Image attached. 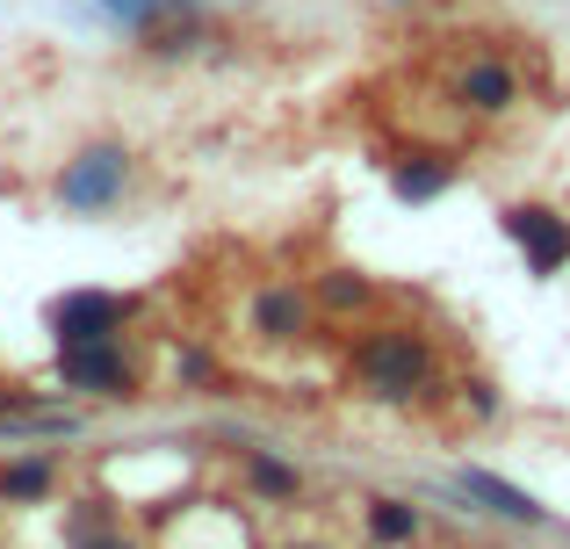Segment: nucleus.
Wrapping results in <instances>:
<instances>
[{
	"instance_id": "1",
	"label": "nucleus",
	"mask_w": 570,
	"mask_h": 549,
	"mask_svg": "<svg viewBox=\"0 0 570 549\" xmlns=\"http://www.w3.org/2000/svg\"><path fill=\"white\" fill-rule=\"evenodd\" d=\"M354 383H362L368 398H383V405L426 398L433 391L426 333H412V325H376V333H362V347H354Z\"/></svg>"
},
{
	"instance_id": "7",
	"label": "nucleus",
	"mask_w": 570,
	"mask_h": 549,
	"mask_svg": "<svg viewBox=\"0 0 570 549\" xmlns=\"http://www.w3.org/2000/svg\"><path fill=\"white\" fill-rule=\"evenodd\" d=\"M455 101L470 116H513L520 109V72L505 66V58H470V66L455 72Z\"/></svg>"
},
{
	"instance_id": "10",
	"label": "nucleus",
	"mask_w": 570,
	"mask_h": 549,
	"mask_svg": "<svg viewBox=\"0 0 570 549\" xmlns=\"http://www.w3.org/2000/svg\"><path fill=\"white\" fill-rule=\"evenodd\" d=\"M238 478H246V492H253V499H267V507H289V499L304 492V470L282 463L275 449H253L246 463H238Z\"/></svg>"
},
{
	"instance_id": "18",
	"label": "nucleus",
	"mask_w": 570,
	"mask_h": 549,
	"mask_svg": "<svg viewBox=\"0 0 570 549\" xmlns=\"http://www.w3.org/2000/svg\"><path fill=\"white\" fill-rule=\"evenodd\" d=\"M289 549H318V542H289Z\"/></svg>"
},
{
	"instance_id": "17",
	"label": "nucleus",
	"mask_w": 570,
	"mask_h": 549,
	"mask_svg": "<svg viewBox=\"0 0 570 549\" xmlns=\"http://www.w3.org/2000/svg\"><path fill=\"white\" fill-rule=\"evenodd\" d=\"M390 8H419V0H390Z\"/></svg>"
},
{
	"instance_id": "14",
	"label": "nucleus",
	"mask_w": 570,
	"mask_h": 549,
	"mask_svg": "<svg viewBox=\"0 0 570 549\" xmlns=\"http://www.w3.org/2000/svg\"><path fill=\"white\" fill-rule=\"evenodd\" d=\"M368 296H376V290H368V282H362V275H347V268H333V275H325V282H318V296H311V304H325V311H362V304H368Z\"/></svg>"
},
{
	"instance_id": "16",
	"label": "nucleus",
	"mask_w": 570,
	"mask_h": 549,
	"mask_svg": "<svg viewBox=\"0 0 570 549\" xmlns=\"http://www.w3.org/2000/svg\"><path fill=\"white\" fill-rule=\"evenodd\" d=\"M72 549H145V542L130 536L124 521H109V528H95V536H87V542H72Z\"/></svg>"
},
{
	"instance_id": "2",
	"label": "nucleus",
	"mask_w": 570,
	"mask_h": 549,
	"mask_svg": "<svg viewBox=\"0 0 570 549\" xmlns=\"http://www.w3.org/2000/svg\"><path fill=\"white\" fill-rule=\"evenodd\" d=\"M130 182H138V153L101 138V145H80V153L51 174V203L66 217H109L116 203L130 196Z\"/></svg>"
},
{
	"instance_id": "6",
	"label": "nucleus",
	"mask_w": 570,
	"mask_h": 549,
	"mask_svg": "<svg viewBox=\"0 0 570 549\" xmlns=\"http://www.w3.org/2000/svg\"><path fill=\"white\" fill-rule=\"evenodd\" d=\"M311 290L304 282H261L253 290V304H246V325L267 340V347H289V340H304L311 333Z\"/></svg>"
},
{
	"instance_id": "12",
	"label": "nucleus",
	"mask_w": 570,
	"mask_h": 549,
	"mask_svg": "<svg viewBox=\"0 0 570 549\" xmlns=\"http://www.w3.org/2000/svg\"><path fill=\"white\" fill-rule=\"evenodd\" d=\"M181 8H203V0H95V14L116 29V37H130V43H138L145 29H159L167 14H181Z\"/></svg>"
},
{
	"instance_id": "13",
	"label": "nucleus",
	"mask_w": 570,
	"mask_h": 549,
	"mask_svg": "<svg viewBox=\"0 0 570 549\" xmlns=\"http://www.w3.org/2000/svg\"><path fill=\"white\" fill-rule=\"evenodd\" d=\"M368 536H376V542H412L419 513L404 507V499H368Z\"/></svg>"
},
{
	"instance_id": "4",
	"label": "nucleus",
	"mask_w": 570,
	"mask_h": 549,
	"mask_svg": "<svg viewBox=\"0 0 570 549\" xmlns=\"http://www.w3.org/2000/svg\"><path fill=\"white\" fill-rule=\"evenodd\" d=\"M138 318V304L116 290H66L51 304V333L58 347H87V340H124V325Z\"/></svg>"
},
{
	"instance_id": "15",
	"label": "nucleus",
	"mask_w": 570,
	"mask_h": 549,
	"mask_svg": "<svg viewBox=\"0 0 570 549\" xmlns=\"http://www.w3.org/2000/svg\"><path fill=\"white\" fill-rule=\"evenodd\" d=\"M174 376H181V383H209V376H217V362H209L203 347H181V354H174Z\"/></svg>"
},
{
	"instance_id": "5",
	"label": "nucleus",
	"mask_w": 570,
	"mask_h": 549,
	"mask_svg": "<svg viewBox=\"0 0 570 549\" xmlns=\"http://www.w3.org/2000/svg\"><path fill=\"white\" fill-rule=\"evenodd\" d=\"M505 239L528 254L534 275H557L570 261V217L549 210V203H513V210H505Z\"/></svg>"
},
{
	"instance_id": "19",
	"label": "nucleus",
	"mask_w": 570,
	"mask_h": 549,
	"mask_svg": "<svg viewBox=\"0 0 570 549\" xmlns=\"http://www.w3.org/2000/svg\"><path fill=\"white\" fill-rule=\"evenodd\" d=\"M232 8H253V0H232Z\"/></svg>"
},
{
	"instance_id": "3",
	"label": "nucleus",
	"mask_w": 570,
	"mask_h": 549,
	"mask_svg": "<svg viewBox=\"0 0 570 549\" xmlns=\"http://www.w3.org/2000/svg\"><path fill=\"white\" fill-rule=\"evenodd\" d=\"M58 383L80 398H138V362L124 340H87V347H58Z\"/></svg>"
},
{
	"instance_id": "11",
	"label": "nucleus",
	"mask_w": 570,
	"mask_h": 549,
	"mask_svg": "<svg viewBox=\"0 0 570 549\" xmlns=\"http://www.w3.org/2000/svg\"><path fill=\"white\" fill-rule=\"evenodd\" d=\"M462 492H470V499H484V507L499 513V521H520V528H542V521H549V513L534 507V499L520 492V484L491 478V470H462Z\"/></svg>"
},
{
	"instance_id": "8",
	"label": "nucleus",
	"mask_w": 570,
	"mask_h": 549,
	"mask_svg": "<svg viewBox=\"0 0 570 549\" xmlns=\"http://www.w3.org/2000/svg\"><path fill=\"white\" fill-rule=\"evenodd\" d=\"M448 188H455V159H448V153L390 159V196H397V203H441Z\"/></svg>"
},
{
	"instance_id": "9",
	"label": "nucleus",
	"mask_w": 570,
	"mask_h": 549,
	"mask_svg": "<svg viewBox=\"0 0 570 549\" xmlns=\"http://www.w3.org/2000/svg\"><path fill=\"white\" fill-rule=\"evenodd\" d=\"M58 492V455H8L0 463V507H37Z\"/></svg>"
}]
</instances>
